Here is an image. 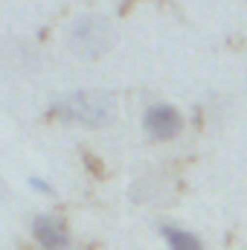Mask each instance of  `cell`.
Here are the masks:
<instances>
[{
  "mask_svg": "<svg viewBox=\"0 0 247 250\" xmlns=\"http://www.w3.org/2000/svg\"><path fill=\"white\" fill-rule=\"evenodd\" d=\"M53 114L67 125H84V128H105L114 123V99L96 90H76L53 105Z\"/></svg>",
  "mask_w": 247,
  "mask_h": 250,
  "instance_id": "1",
  "label": "cell"
},
{
  "mask_svg": "<svg viewBox=\"0 0 247 250\" xmlns=\"http://www.w3.org/2000/svg\"><path fill=\"white\" fill-rule=\"evenodd\" d=\"M163 242H166L169 250H204L201 239H198L192 230L175 227V224H166V227H163Z\"/></svg>",
  "mask_w": 247,
  "mask_h": 250,
  "instance_id": "5",
  "label": "cell"
},
{
  "mask_svg": "<svg viewBox=\"0 0 247 250\" xmlns=\"http://www.w3.org/2000/svg\"><path fill=\"white\" fill-rule=\"evenodd\" d=\"M143 131L157 140V143H166V140H175L181 131H184V117L178 108L166 105V102H154L145 108L143 114Z\"/></svg>",
  "mask_w": 247,
  "mask_h": 250,
  "instance_id": "3",
  "label": "cell"
},
{
  "mask_svg": "<svg viewBox=\"0 0 247 250\" xmlns=\"http://www.w3.org/2000/svg\"><path fill=\"white\" fill-rule=\"evenodd\" d=\"M111 41H114V32L105 18L84 15L73 23V47L79 53H84L87 59H99L111 47Z\"/></svg>",
  "mask_w": 247,
  "mask_h": 250,
  "instance_id": "2",
  "label": "cell"
},
{
  "mask_svg": "<svg viewBox=\"0 0 247 250\" xmlns=\"http://www.w3.org/2000/svg\"><path fill=\"white\" fill-rule=\"evenodd\" d=\"M29 187L35 189V192H44V195H53V184L50 181H44V178H29Z\"/></svg>",
  "mask_w": 247,
  "mask_h": 250,
  "instance_id": "6",
  "label": "cell"
},
{
  "mask_svg": "<svg viewBox=\"0 0 247 250\" xmlns=\"http://www.w3.org/2000/svg\"><path fill=\"white\" fill-rule=\"evenodd\" d=\"M29 233L41 250H70L73 236L59 215H35L29 224Z\"/></svg>",
  "mask_w": 247,
  "mask_h": 250,
  "instance_id": "4",
  "label": "cell"
}]
</instances>
